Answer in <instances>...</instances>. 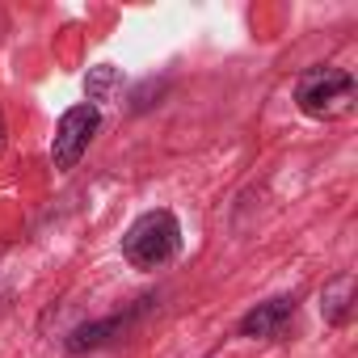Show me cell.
I'll use <instances>...</instances> for the list:
<instances>
[{
	"label": "cell",
	"instance_id": "obj_1",
	"mask_svg": "<svg viewBox=\"0 0 358 358\" xmlns=\"http://www.w3.org/2000/svg\"><path fill=\"white\" fill-rule=\"evenodd\" d=\"M354 93H358L354 76L345 68H333V64H312L295 80V106L308 118H320V122L345 118L354 110Z\"/></svg>",
	"mask_w": 358,
	"mask_h": 358
},
{
	"label": "cell",
	"instance_id": "obj_7",
	"mask_svg": "<svg viewBox=\"0 0 358 358\" xmlns=\"http://www.w3.org/2000/svg\"><path fill=\"white\" fill-rule=\"evenodd\" d=\"M0 148H5V114H0Z\"/></svg>",
	"mask_w": 358,
	"mask_h": 358
},
{
	"label": "cell",
	"instance_id": "obj_2",
	"mask_svg": "<svg viewBox=\"0 0 358 358\" xmlns=\"http://www.w3.org/2000/svg\"><path fill=\"white\" fill-rule=\"evenodd\" d=\"M177 249H182V224H177V215L164 211V207L143 211L122 236V257L135 270H156V266L173 262Z\"/></svg>",
	"mask_w": 358,
	"mask_h": 358
},
{
	"label": "cell",
	"instance_id": "obj_6",
	"mask_svg": "<svg viewBox=\"0 0 358 358\" xmlns=\"http://www.w3.org/2000/svg\"><path fill=\"white\" fill-rule=\"evenodd\" d=\"M114 89H118V68H110V64L89 68V76H85V93H89V101H106Z\"/></svg>",
	"mask_w": 358,
	"mask_h": 358
},
{
	"label": "cell",
	"instance_id": "obj_5",
	"mask_svg": "<svg viewBox=\"0 0 358 358\" xmlns=\"http://www.w3.org/2000/svg\"><path fill=\"white\" fill-rule=\"evenodd\" d=\"M350 303H354V278L350 274H337L324 291H320V316L329 324H345L350 320Z\"/></svg>",
	"mask_w": 358,
	"mask_h": 358
},
{
	"label": "cell",
	"instance_id": "obj_3",
	"mask_svg": "<svg viewBox=\"0 0 358 358\" xmlns=\"http://www.w3.org/2000/svg\"><path fill=\"white\" fill-rule=\"evenodd\" d=\"M97 127H101V114H97V106H72V110H64V118H59V127H55V139H51V160H55V169H76L80 164V156L89 152V143H93V135H97Z\"/></svg>",
	"mask_w": 358,
	"mask_h": 358
},
{
	"label": "cell",
	"instance_id": "obj_4",
	"mask_svg": "<svg viewBox=\"0 0 358 358\" xmlns=\"http://www.w3.org/2000/svg\"><path fill=\"white\" fill-rule=\"evenodd\" d=\"M291 320H295V299L278 295V299H266V303H257L253 312L241 316V337H249V341H274V337H282L291 329Z\"/></svg>",
	"mask_w": 358,
	"mask_h": 358
}]
</instances>
